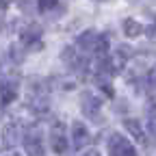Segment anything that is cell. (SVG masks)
I'll use <instances>...</instances> for the list:
<instances>
[{"mask_svg": "<svg viewBox=\"0 0 156 156\" xmlns=\"http://www.w3.org/2000/svg\"><path fill=\"white\" fill-rule=\"evenodd\" d=\"M108 156H139V154L126 136H122L119 132H113L108 136Z\"/></svg>", "mask_w": 156, "mask_h": 156, "instance_id": "1", "label": "cell"}, {"mask_svg": "<svg viewBox=\"0 0 156 156\" xmlns=\"http://www.w3.org/2000/svg\"><path fill=\"white\" fill-rule=\"evenodd\" d=\"M50 145H52V152H56V154H65L69 147V141L65 136V126L61 122H56L50 130Z\"/></svg>", "mask_w": 156, "mask_h": 156, "instance_id": "2", "label": "cell"}, {"mask_svg": "<svg viewBox=\"0 0 156 156\" xmlns=\"http://www.w3.org/2000/svg\"><path fill=\"white\" fill-rule=\"evenodd\" d=\"M24 150H26L28 156H46L41 136H39L37 130H33V128L26 130V134H24Z\"/></svg>", "mask_w": 156, "mask_h": 156, "instance_id": "3", "label": "cell"}, {"mask_svg": "<svg viewBox=\"0 0 156 156\" xmlns=\"http://www.w3.org/2000/svg\"><path fill=\"white\" fill-rule=\"evenodd\" d=\"M20 141H22V128H20V124H7L2 128V147L11 150Z\"/></svg>", "mask_w": 156, "mask_h": 156, "instance_id": "4", "label": "cell"}, {"mask_svg": "<svg viewBox=\"0 0 156 156\" xmlns=\"http://www.w3.org/2000/svg\"><path fill=\"white\" fill-rule=\"evenodd\" d=\"M89 143V130L83 122H74L72 124V145L76 150H80Z\"/></svg>", "mask_w": 156, "mask_h": 156, "instance_id": "5", "label": "cell"}, {"mask_svg": "<svg viewBox=\"0 0 156 156\" xmlns=\"http://www.w3.org/2000/svg\"><path fill=\"white\" fill-rule=\"evenodd\" d=\"M17 98V83L15 80H0V104L7 106Z\"/></svg>", "mask_w": 156, "mask_h": 156, "instance_id": "6", "label": "cell"}, {"mask_svg": "<svg viewBox=\"0 0 156 156\" xmlns=\"http://www.w3.org/2000/svg\"><path fill=\"white\" fill-rule=\"evenodd\" d=\"M80 104H83V113H85L87 117H91V119H98V113H100V106H102V102L98 100L95 95H91V93H85Z\"/></svg>", "mask_w": 156, "mask_h": 156, "instance_id": "7", "label": "cell"}, {"mask_svg": "<svg viewBox=\"0 0 156 156\" xmlns=\"http://www.w3.org/2000/svg\"><path fill=\"white\" fill-rule=\"evenodd\" d=\"M124 126H126V130L134 136L136 141H141V143H145V132H143V128H141V124L136 122V119H126L124 122Z\"/></svg>", "mask_w": 156, "mask_h": 156, "instance_id": "8", "label": "cell"}, {"mask_svg": "<svg viewBox=\"0 0 156 156\" xmlns=\"http://www.w3.org/2000/svg\"><path fill=\"white\" fill-rule=\"evenodd\" d=\"M95 39H98V33H93V30H87V33H83L80 37H78V48H83V50H89V52H93Z\"/></svg>", "mask_w": 156, "mask_h": 156, "instance_id": "9", "label": "cell"}, {"mask_svg": "<svg viewBox=\"0 0 156 156\" xmlns=\"http://www.w3.org/2000/svg\"><path fill=\"white\" fill-rule=\"evenodd\" d=\"M124 33H126L128 37H139V35L143 33V26L136 22V20L128 17V20H124Z\"/></svg>", "mask_w": 156, "mask_h": 156, "instance_id": "10", "label": "cell"}, {"mask_svg": "<svg viewBox=\"0 0 156 156\" xmlns=\"http://www.w3.org/2000/svg\"><path fill=\"white\" fill-rule=\"evenodd\" d=\"M39 35H41V30L37 26H28L26 30H22V41L35 48V39H39Z\"/></svg>", "mask_w": 156, "mask_h": 156, "instance_id": "11", "label": "cell"}, {"mask_svg": "<svg viewBox=\"0 0 156 156\" xmlns=\"http://www.w3.org/2000/svg\"><path fill=\"white\" fill-rule=\"evenodd\" d=\"M147 126H150V132L156 136V108L154 106L150 108V115H147Z\"/></svg>", "mask_w": 156, "mask_h": 156, "instance_id": "12", "label": "cell"}, {"mask_svg": "<svg viewBox=\"0 0 156 156\" xmlns=\"http://www.w3.org/2000/svg\"><path fill=\"white\" fill-rule=\"evenodd\" d=\"M54 5H56V0H37V7H39V11H41V13L50 11Z\"/></svg>", "mask_w": 156, "mask_h": 156, "instance_id": "13", "label": "cell"}, {"mask_svg": "<svg viewBox=\"0 0 156 156\" xmlns=\"http://www.w3.org/2000/svg\"><path fill=\"white\" fill-rule=\"evenodd\" d=\"M145 35L152 39V41H156V24H152V26H147L145 28Z\"/></svg>", "mask_w": 156, "mask_h": 156, "instance_id": "14", "label": "cell"}, {"mask_svg": "<svg viewBox=\"0 0 156 156\" xmlns=\"http://www.w3.org/2000/svg\"><path fill=\"white\" fill-rule=\"evenodd\" d=\"M80 156H100V154H98V150H87V152L80 154Z\"/></svg>", "mask_w": 156, "mask_h": 156, "instance_id": "15", "label": "cell"}, {"mask_svg": "<svg viewBox=\"0 0 156 156\" xmlns=\"http://www.w3.org/2000/svg\"><path fill=\"white\" fill-rule=\"evenodd\" d=\"M9 156H20V154H9Z\"/></svg>", "mask_w": 156, "mask_h": 156, "instance_id": "16", "label": "cell"}]
</instances>
